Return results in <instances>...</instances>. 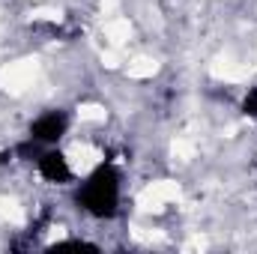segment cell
Here are the masks:
<instances>
[{"label":"cell","mask_w":257,"mask_h":254,"mask_svg":"<svg viewBox=\"0 0 257 254\" xmlns=\"http://www.w3.org/2000/svg\"><path fill=\"white\" fill-rule=\"evenodd\" d=\"M78 203L93 212L96 218H111L117 212V203H120V177L114 168L102 165L84 186L78 191Z\"/></svg>","instance_id":"obj_1"},{"label":"cell","mask_w":257,"mask_h":254,"mask_svg":"<svg viewBox=\"0 0 257 254\" xmlns=\"http://www.w3.org/2000/svg\"><path fill=\"white\" fill-rule=\"evenodd\" d=\"M66 126H69V117H66L63 111H45L42 117L33 120V126H30V141H33V144H54V141L63 138Z\"/></svg>","instance_id":"obj_2"},{"label":"cell","mask_w":257,"mask_h":254,"mask_svg":"<svg viewBox=\"0 0 257 254\" xmlns=\"http://www.w3.org/2000/svg\"><path fill=\"white\" fill-rule=\"evenodd\" d=\"M36 165H39V174H42L48 183H66V180L72 177V168H69L66 156H63V153H57V150L42 153Z\"/></svg>","instance_id":"obj_3"},{"label":"cell","mask_w":257,"mask_h":254,"mask_svg":"<svg viewBox=\"0 0 257 254\" xmlns=\"http://www.w3.org/2000/svg\"><path fill=\"white\" fill-rule=\"evenodd\" d=\"M242 108H245V114H248V117H257V87H251V90L245 93Z\"/></svg>","instance_id":"obj_4"}]
</instances>
